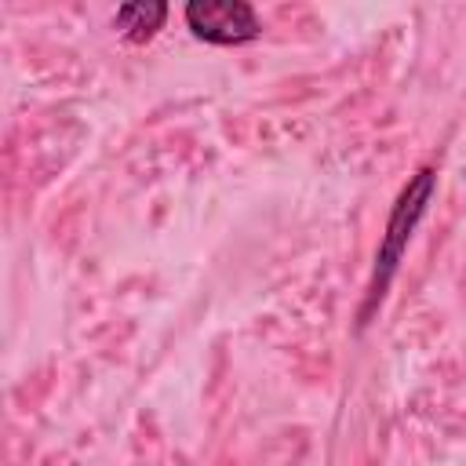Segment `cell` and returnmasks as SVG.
I'll return each instance as SVG.
<instances>
[{"label": "cell", "instance_id": "2", "mask_svg": "<svg viewBox=\"0 0 466 466\" xmlns=\"http://www.w3.org/2000/svg\"><path fill=\"white\" fill-rule=\"evenodd\" d=\"M182 15L189 33L215 47H240L262 33L255 7L244 0H189Z\"/></svg>", "mask_w": 466, "mask_h": 466}, {"label": "cell", "instance_id": "3", "mask_svg": "<svg viewBox=\"0 0 466 466\" xmlns=\"http://www.w3.org/2000/svg\"><path fill=\"white\" fill-rule=\"evenodd\" d=\"M167 18V4L164 0H131V4H120L116 15H113V25L120 29V36L127 44H146L157 36V29L164 25Z\"/></svg>", "mask_w": 466, "mask_h": 466}, {"label": "cell", "instance_id": "1", "mask_svg": "<svg viewBox=\"0 0 466 466\" xmlns=\"http://www.w3.org/2000/svg\"><path fill=\"white\" fill-rule=\"evenodd\" d=\"M433 186H437V171H433V167H419V171L404 182V189L397 193L393 211H390V218H386V233H382L379 255H375V273H371V284H368V299H364V309H360V324H368L371 309L382 302V295H386V288H390V280H393V273H397V266H400V258H404V251H408V240H411L415 226H419V218L426 215V204H430V197H433Z\"/></svg>", "mask_w": 466, "mask_h": 466}]
</instances>
